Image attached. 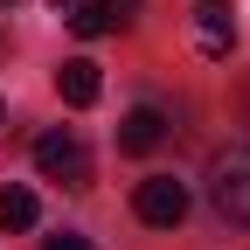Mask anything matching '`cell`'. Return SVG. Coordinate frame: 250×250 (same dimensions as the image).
<instances>
[{
  "label": "cell",
  "instance_id": "9",
  "mask_svg": "<svg viewBox=\"0 0 250 250\" xmlns=\"http://www.w3.org/2000/svg\"><path fill=\"white\" fill-rule=\"evenodd\" d=\"M42 250H90V243H83V236H77V229H62V236H49V243H42Z\"/></svg>",
  "mask_w": 250,
  "mask_h": 250
},
{
  "label": "cell",
  "instance_id": "6",
  "mask_svg": "<svg viewBox=\"0 0 250 250\" xmlns=\"http://www.w3.org/2000/svg\"><path fill=\"white\" fill-rule=\"evenodd\" d=\"M56 90H62V104H77V111H83V104H98L104 77H98V62H83V56H77V62H62V70H56Z\"/></svg>",
  "mask_w": 250,
  "mask_h": 250
},
{
  "label": "cell",
  "instance_id": "4",
  "mask_svg": "<svg viewBox=\"0 0 250 250\" xmlns=\"http://www.w3.org/2000/svg\"><path fill=\"white\" fill-rule=\"evenodd\" d=\"M160 139H167V118L153 111V104H132V111L118 118V153H153Z\"/></svg>",
  "mask_w": 250,
  "mask_h": 250
},
{
  "label": "cell",
  "instance_id": "7",
  "mask_svg": "<svg viewBox=\"0 0 250 250\" xmlns=\"http://www.w3.org/2000/svg\"><path fill=\"white\" fill-rule=\"evenodd\" d=\"M125 21H132V0H90V7L70 14L77 35H111V28H125Z\"/></svg>",
  "mask_w": 250,
  "mask_h": 250
},
{
  "label": "cell",
  "instance_id": "1",
  "mask_svg": "<svg viewBox=\"0 0 250 250\" xmlns=\"http://www.w3.org/2000/svg\"><path fill=\"white\" fill-rule=\"evenodd\" d=\"M208 202L223 223L250 229V139H236L229 153H215V174H208Z\"/></svg>",
  "mask_w": 250,
  "mask_h": 250
},
{
  "label": "cell",
  "instance_id": "3",
  "mask_svg": "<svg viewBox=\"0 0 250 250\" xmlns=\"http://www.w3.org/2000/svg\"><path fill=\"white\" fill-rule=\"evenodd\" d=\"M132 208H139V223H153V229H174L181 215H188V188H181L174 174H153V181H139Z\"/></svg>",
  "mask_w": 250,
  "mask_h": 250
},
{
  "label": "cell",
  "instance_id": "8",
  "mask_svg": "<svg viewBox=\"0 0 250 250\" xmlns=\"http://www.w3.org/2000/svg\"><path fill=\"white\" fill-rule=\"evenodd\" d=\"M35 195L28 188H0V229H35Z\"/></svg>",
  "mask_w": 250,
  "mask_h": 250
},
{
  "label": "cell",
  "instance_id": "5",
  "mask_svg": "<svg viewBox=\"0 0 250 250\" xmlns=\"http://www.w3.org/2000/svg\"><path fill=\"white\" fill-rule=\"evenodd\" d=\"M229 42H236L229 7H223V0H202V7H195V49L202 56H229Z\"/></svg>",
  "mask_w": 250,
  "mask_h": 250
},
{
  "label": "cell",
  "instance_id": "2",
  "mask_svg": "<svg viewBox=\"0 0 250 250\" xmlns=\"http://www.w3.org/2000/svg\"><path fill=\"white\" fill-rule=\"evenodd\" d=\"M35 167L49 181H62V188H90V153H83L77 132H42L35 139Z\"/></svg>",
  "mask_w": 250,
  "mask_h": 250
},
{
  "label": "cell",
  "instance_id": "10",
  "mask_svg": "<svg viewBox=\"0 0 250 250\" xmlns=\"http://www.w3.org/2000/svg\"><path fill=\"white\" fill-rule=\"evenodd\" d=\"M56 7H62V14H70V7H77V0H56Z\"/></svg>",
  "mask_w": 250,
  "mask_h": 250
}]
</instances>
